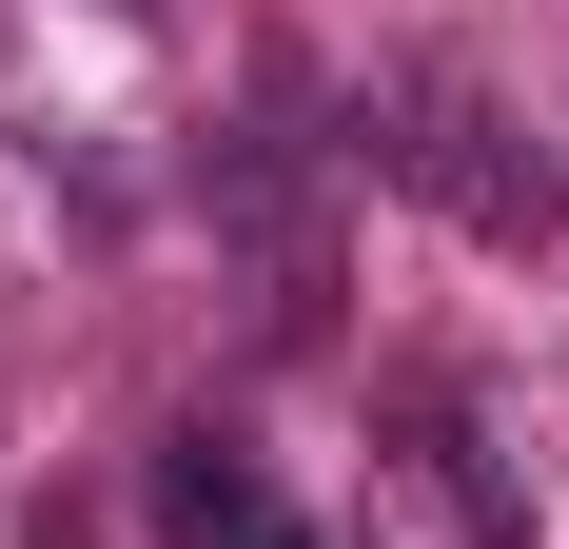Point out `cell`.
<instances>
[{"instance_id": "7a4b0ae2", "label": "cell", "mask_w": 569, "mask_h": 549, "mask_svg": "<svg viewBox=\"0 0 569 549\" xmlns=\"http://www.w3.org/2000/svg\"><path fill=\"white\" fill-rule=\"evenodd\" d=\"M217 217L256 236L276 315H315V197H295V138H217Z\"/></svg>"}, {"instance_id": "3957f363", "label": "cell", "mask_w": 569, "mask_h": 549, "mask_svg": "<svg viewBox=\"0 0 569 549\" xmlns=\"http://www.w3.org/2000/svg\"><path fill=\"white\" fill-rule=\"evenodd\" d=\"M158 530H177V549H276L256 451H236V432H177V451H158Z\"/></svg>"}, {"instance_id": "6da1fadb", "label": "cell", "mask_w": 569, "mask_h": 549, "mask_svg": "<svg viewBox=\"0 0 569 549\" xmlns=\"http://www.w3.org/2000/svg\"><path fill=\"white\" fill-rule=\"evenodd\" d=\"M432 197H452V236H491V256H530L550 236V158H511V118L471 99V79H412V138H393Z\"/></svg>"}]
</instances>
